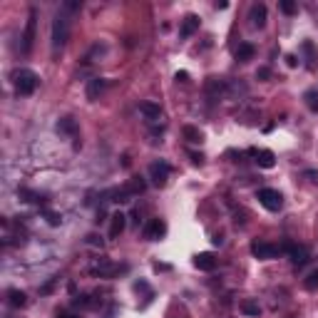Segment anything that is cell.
<instances>
[{
    "mask_svg": "<svg viewBox=\"0 0 318 318\" xmlns=\"http://www.w3.org/2000/svg\"><path fill=\"white\" fill-rule=\"evenodd\" d=\"M13 85H15V92H18V95L30 97V95L38 90V85H40V77H38V72H33V70H28V67H20V70L13 72Z\"/></svg>",
    "mask_w": 318,
    "mask_h": 318,
    "instance_id": "cell-1",
    "label": "cell"
},
{
    "mask_svg": "<svg viewBox=\"0 0 318 318\" xmlns=\"http://www.w3.org/2000/svg\"><path fill=\"white\" fill-rule=\"evenodd\" d=\"M67 38H70V18H67V10L62 8L55 20H52V50H62L67 45Z\"/></svg>",
    "mask_w": 318,
    "mask_h": 318,
    "instance_id": "cell-2",
    "label": "cell"
},
{
    "mask_svg": "<svg viewBox=\"0 0 318 318\" xmlns=\"http://www.w3.org/2000/svg\"><path fill=\"white\" fill-rule=\"evenodd\" d=\"M258 201H261L263 209H269V211H278V209L283 206V197H281V192H278V189H271V187L258 189Z\"/></svg>",
    "mask_w": 318,
    "mask_h": 318,
    "instance_id": "cell-3",
    "label": "cell"
},
{
    "mask_svg": "<svg viewBox=\"0 0 318 318\" xmlns=\"http://www.w3.org/2000/svg\"><path fill=\"white\" fill-rule=\"evenodd\" d=\"M251 254L261 261H269V258H276L281 254V246L276 244H269V241H254L251 244Z\"/></svg>",
    "mask_w": 318,
    "mask_h": 318,
    "instance_id": "cell-4",
    "label": "cell"
},
{
    "mask_svg": "<svg viewBox=\"0 0 318 318\" xmlns=\"http://www.w3.org/2000/svg\"><path fill=\"white\" fill-rule=\"evenodd\" d=\"M169 172H172V167H169L167 162H162V159L149 164V179L157 184V187H164L167 179H169Z\"/></svg>",
    "mask_w": 318,
    "mask_h": 318,
    "instance_id": "cell-5",
    "label": "cell"
},
{
    "mask_svg": "<svg viewBox=\"0 0 318 318\" xmlns=\"http://www.w3.org/2000/svg\"><path fill=\"white\" fill-rule=\"evenodd\" d=\"M283 251H288L291 263H294V266H303V263H308V258H311L308 249H306V246H298V244H286Z\"/></svg>",
    "mask_w": 318,
    "mask_h": 318,
    "instance_id": "cell-6",
    "label": "cell"
},
{
    "mask_svg": "<svg viewBox=\"0 0 318 318\" xmlns=\"http://www.w3.org/2000/svg\"><path fill=\"white\" fill-rule=\"evenodd\" d=\"M164 234H167V224L162 219H149V224L144 226V238H149V241H157Z\"/></svg>",
    "mask_w": 318,
    "mask_h": 318,
    "instance_id": "cell-7",
    "label": "cell"
},
{
    "mask_svg": "<svg viewBox=\"0 0 318 318\" xmlns=\"http://www.w3.org/2000/svg\"><path fill=\"white\" fill-rule=\"evenodd\" d=\"M35 13H30L28 25H25V33H22V52H30L33 50V40H35Z\"/></svg>",
    "mask_w": 318,
    "mask_h": 318,
    "instance_id": "cell-8",
    "label": "cell"
},
{
    "mask_svg": "<svg viewBox=\"0 0 318 318\" xmlns=\"http://www.w3.org/2000/svg\"><path fill=\"white\" fill-rule=\"evenodd\" d=\"M251 154L256 157V164H258L261 169H271V167L276 164V157H274L271 149H251Z\"/></svg>",
    "mask_w": 318,
    "mask_h": 318,
    "instance_id": "cell-9",
    "label": "cell"
},
{
    "mask_svg": "<svg viewBox=\"0 0 318 318\" xmlns=\"http://www.w3.org/2000/svg\"><path fill=\"white\" fill-rule=\"evenodd\" d=\"M194 266H197L199 271H214V269H217V258H214V254H209V251L197 254V256H194Z\"/></svg>",
    "mask_w": 318,
    "mask_h": 318,
    "instance_id": "cell-10",
    "label": "cell"
},
{
    "mask_svg": "<svg viewBox=\"0 0 318 318\" xmlns=\"http://www.w3.org/2000/svg\"><path fill=\"white\" fill-rule=\"evenodd\" d=\"M249 20H251V25H254V28H263V25H266V5H263V3H256V5H251Z\"/></svg>",
    "mask_w": 318,
    "mask_h": 318,
    "instance_id": "cell-11",
    "label": "cell"
},
{
    "mask_svg": "<svg viewBox=\"0 0 318 318\" xmlns=\"http://www.w3.org/2000/svg\"><path fill=\"white\" fill-rule=\"evenodd\" d=\"M104 87H107V82H104L102 77H92L90 82H87V99H90V102L99 99V95L104 92Z\"/></svg>",
    "mask_w": 318,
    "mask_h": 318,
    "instance_id": "cell-12",
    "label": "cell"
},
{
    "mask_svg": "<svg viewBox=\"0 0 318 318\" xmlns=\"http://www.w3.org/2000/svg\"><path fill=\"white\" fill-rule=\"evenodd\" d=\"M197 30H199V18L197 15H187V18L181 20V28H179L181 38H192Z\"/></svg>",
    "mask_w": 318,
    "mask_h": 318,
    "instance_id": "cell-13",
    "label": "cell"
},
{
    "mask_svg": "<svg viewBox=\"0 0 318 318\" xmlns=\"http://www.w3.org/2000/svg\"><path fill=\"white\" fill-rule=\"evenodd\" d=\"M110 219H112V224H110V238H117L124 231V226H127V217L122 214V211H117V214H112Z\"/></svg>",
    "mask_w": 318,
    "mask_h": 318,
    "instance_id": "cell-14",
    "label": "cell"
},
{
    "mask_svg": "<svg viewBox=\"0 0 318 318\" xmlns=\"http://www.w3.org/2000/svg\"><path fill=\"white\" fill-rule=\"evenodd\" d=\"M139 110H142V115H144L149 122H157L159 117H162V107H159V104H154V102H142Z\"/></svg>",
    "mask_w": 318,
    "mask_h": 318,
    "instance_id": "cell-15",
    "label": "cell"
},
{
    "mask_svg": "<svg viewBox=\"0 0 318 318\" xmlns=\"http://www.w3.org/2000/svg\"><path fill=\"white\" fill-rule=\"evenodd\" d=\"M117 271V266L110 261V258H99L95 266H92V274H99V276H110V274H115Z\"/></svg>",
    "mask_w": 318,
    "mask_h": 318,
    "instance_id": "cell-16",
    "label": "cell"
},
{
    "mask_svg": "<svg viewBox=\"0 0 318 318\" xmlns=\"http://www.w3.org/2000/svg\"><path fill=\"white\" fill-rule=\"evenodd\" d=\"M254 45L251 42H241V45H238L236 47V60L238 62H249V60H254Z\"/></svg>",
    "mask_w": 318,
    "mask_h": 318,
    "instance_id": "cell-17",
    "label": "cell"
},
{
    "mask_svg": "<svg viewBox=\"0 0 318 318\" xmlns=\"http://www.w3.org/2000/svg\"><path fill=\"white\" fill-rule=\"evenodd\" d=\"M181 132H184V139H187V142H192V144H199V142L204 139L201 129H199V127H194V124H187V127H184Z\"/></svg>",
    "mask_w": 318,
    "mask_h": 318,
    "instance_id": "cell-18",
    "label": "cell"
},
{
    "mask_svg": "<svg viewBox=\"0 0 318 318\" xmlns=\"http://www.w3.org/2000/svg\"><path fill=\"white\" fill-rule=\"evenodd\" d=\"M8 303L15 306V308H22L25 303H28V296H25L22 291H18V288H10L8 291Z\"/></svg>",
    "mask_w": 318,
    "mask_h": 318,
    "instance_id": "cell-19",
    "label": "cell"
},
{
    "mask_svg": "<svg viewBox=\"0 0 318 318\" xmlns=\"http://www.w3.org/2000/svg\"><path fill=\"white\" fill-rule=\"evenodd\" d=\"M132 197H135V194H142L144 189H147V184H144V179L142 177H132L129 181H127V187H124Z\"/></svg>",
    "mask_w": 318,
    "mask_h": 318,
    "instance_id": "cell-20",
    "label": "cell"
},
{
    "mask_svg": "<svg viewBox=\"0 0 318 318\" xmlns=\"http://www.w3.org/2000/svg\"><path fill=\"white\" fill-rule=\"evenodd\" d=\"M58 132H62V135H75V132H77L75 119H72V117H62V119L58 122Z\"/></svg>",
    "mask_w": 318,
    "mask_h": 318,
    "instance_id": "cell-21",
    "label": "cell"
},
{
    "mask_svg": "<svg viewBox=\"0 0 318 318\" xmlns=\"http://www.w3.org/2000/svg\"><path fill=\"white\" fill-rule=\"evenodd\" d=\"M303 286H306V291H316V288H318V269H313V271L306 276Z\"/></svg>",
    "mask_w": 318,
    "mask_h": 318,
    "instance_id": "cell-22",
    "label": "cell"
},
{
    "mask_svg": "<svg viewBox=\"0 0 318 318\" xmlns=\"http://www.w3.org/2000/svg\"><path fill=\"white\" fill-rule=\"evenodd\" d=\"M241 311H244L246 316H258V313H261V308H258L256 301H244V303H241Z\"/></svg>",
    "mask_w": 318,
    "mask_h": 318,
    "instance_id": "cell-23",
    "label": "cell"
},
{
    "mask_svg": "<svg viewBox=\"0 0 318 318\" xmlns=\"http://www.w3.org/2000/svg\"><path fill=\"white\" fill-rule=\"evenodd\" d=\"M306 104H308V110L318 112V92H316V90H308V92H306Z\"/></svg>",
    "mask_w": 318,
    "mask_h": 318,
    "instance_id": "cell-24",
    "label": "cell"
},
{
    "mask_svg": "<svg viewBox=\"0 0 318 318\" xmlns=\"http://www.w3.org/2000/svg\"><path fill=\"white\" fill-rule=\"evenodd\" d=\"M45 219H47V224H52V226H60V221H62V217L58 214V211H47V209H45Z\"/></svg>",
    "mask_w": 318,
    "mask_h": 318,
    "instance_id": "cell-25",
    "label": "cell"
},
{
    "mask_svg": "<svg viewBox=\"0 0 318 318\" xmlns=\"http://www.w3.org/2000/svg\"><path fill=\"white\" fill-rule=\"evenodd\" d=\"M281 10L286 15H294L296 13V3H291V0H281Z\"/></svg>",
    "mask_w": 318,
    "mask_h": 318,
    "instance_id": "cell-26",
    "label": "cell"
},
{
    "mask_svg": "<svg viewBox=\"0 0 318 318\" xmlns=\"http://www.w3.org/2000/svg\"><path fill=\"white\" fill-rule=\"evenodd\" d=\"M256 77H258V80H269V77H271V70H269V67H258V70H256Z\"/></svg>",
    "mask_w": 318,
    "mask_h": 318,
    "instance_id": "cell-27",
    "label": "cell"
},
{
    "mask_svg": "<svg viewBox=\"0 0 318 318\" xmlns=\"http://www.w3.org/2000/svg\"><path fill=\"white\" fill-rule=\"evenodd\" d=\"M286 62H288V67H296V65H298L296 55H286Z\"/></svg>",
    "mask_w": 318,
    "mask_h": 318,
    "instance_id": "cell-28",
    "label": "cell"
},
{
    "mask_svg": "<svg viewBox=\"0 0 318 318\" xmlns=\"http://www.w3.org/2000/svg\"><path fill=\"white\" fill-rule=\"evenodd\" d=\"M192 162H194V164H201V162H204V157H201V154H194V152H192Z\"/></svg>",
    "mask_w": 318,
    "mask_h": 318,
    "instance_id": "cell-29",
    "label": "cell"
},
{
    "mask_svg": "<svg viewBox=\"0 0 318 318\" xmlns=\"http://www.w3.org/2000/svg\"><path fill=\"white\" fill-rule=\"evenodd\" d=\"M187 77H189L187 72H177V80H181V82H187Z\"/></svg>",
    "mask_w": 318,
    "mask_h": 318,
    "instance_id": "cell-30",
    "label": "cell"
},
{
    "mask_svg": "<svg viewBox=\"0 0 318 318\" xmlns=\"http://www.w3.org/2000/svg\"><path fill=\"white\" fill-rule=\"evenodd\" d=\"M60 318H80V316H60Z\"/></svg>",
    "mask_w": 318,
    "mask_h": 318,
    "instance_id": "cell-31",
    "label": "cell"
}]
</instances>
